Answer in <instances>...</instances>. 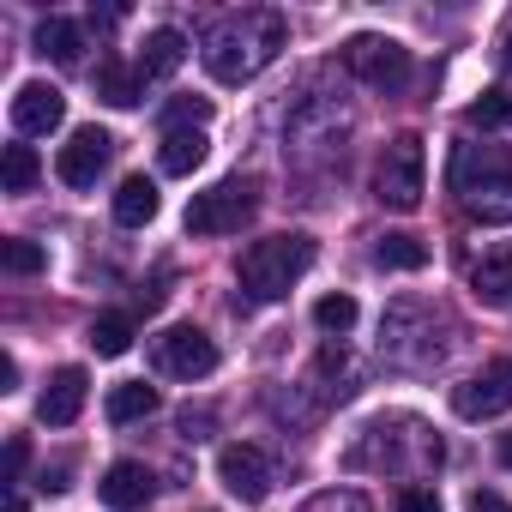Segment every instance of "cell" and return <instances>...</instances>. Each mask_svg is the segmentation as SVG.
<instances>
[{
    "label": "cell",
    "instance_id": "cell-1",
    "mask_svg": "<svg viewBox=\"0 0 512 512\" xmlns=\"http://www.w3.org/2000/svg\"><path fill=\"white\" fill-rule=\"evenodd\" d=\"M284 43H290L284 13H272V7H241V13H229V19H217L205 31V49L199 55H205V73L217 85H247V79H260L284 55Z\"/></svg>",
    "mask_w": 512,
    "mask_h": 512
},
{
    "label": "cell",
    "instance_id": "cell-2",
    "mask_svg": "<svg viewBox=\"0 0 512 512\" xmlns=\"http://www.w3.org/2000/svg\"><path fill=\"white\" fill-rule=\"evenodd\" d=\"M446 181L476 223H512V145H452Z\"/></svg>",
    "mask_w": 512,
    "mask_h": 512
},
{
    "label": "cell",
    "instance_id": "cell-3",
    "mask_svg": "<svg viewBox=\"0 0 512 512\" xmlns=\"http://www.w3.org/2000/svg\"><path fill=\"white\" fill-rule=\"evenodd\" d=\"M314 235H302V229H290V235H266V241H253L247 253H241V290L253 296V302H278V296H290V284L314 266Z\"/></svg>",
    "mask_w": 512,
    "mask_h": 512
},
{
    "label": "cell",
    "instance_id": "cell-4",
    "mask_svg": "<svg viewBox=\"0 0 512 512\" xmlns=\"http://www.w3.org/2000/svg\"><path fill=\"white\" fill-rule=\"evenodd\" d=\"M422 193H428V151L416 133H398L374 163V199L386 211H416Z\"/></svg>",
    "mask_w": 512,
    "mask_h": 512
},
{
    "label": "cell",
    "instance_id": "cell-5",
    "mask_svg": "<svg viewBox=\"0 0 512 512\" xmlns=\"http://www.w3.org/2000/svg\"><path fill=\"white\" fill-rule=\"evenodd\" d=\"M344 67H350L362 85H374V91H404V85H410V49H404L398 37H374V31L350 37V43H344Z\"/></svg>",
    "mask_w": 512,
    "mask_h": 512
},
{
    "label": "cell",
    "instance_id": "cell-6",
    "mask_svg": "<svg viewBox=\"0 0 512 512\" xmlns=\"http://www.w3.org/2000/svg\"><path fill=\"white\" fill-rule=\"evenodd\" d=\"M253 211H260V199H253L247 181H217V187L193 193L187 229H193V235H235L241 223H253Z\"/></svg>",
    "mask_w": 512,
    "mask_h": 512
},
{
    "label": "cell",
    "instance_id": "cell-7",
    "mask_svg": "<svg viewBox=\"0 0 512 512\" xmlns=\"http://www.w3.org/2000/svg\"><path fill=\"white\" fill-rule=\"evenodd\" d=\"M151 362H157V374H169V380H205V374L217 368V344H211L199 326H169V332L151 338Z\"/></svg>",
    "mask_w": 512,
    "mask_h": 512
},
{
    "label": "cell",
    "instance_id": "cell-8",
    "mask_svg": "<svg viewBox=\"0 0 512 512\" xmlns=\"http://www.w3.org/2000/svg\"><path fill=\"white\" fill-rule=\"evenodd\" d=\"M452 410H458L464 422H488V416L512 410V362H506V356L482 362V374H470L464 386H452Z\"/></svg>",
    "mask_w": 512,
    "mask_h": 512
},
{
    "label": "cell",
    "instance_id": "cell-9",
    "mask_svg": "<svg viewBox=\"0 0 512 512\" xmlns=\"http://www.w3.org/2000/svg\"><path fill=\"white\" fill-rule=\"evenodd\" d=\"M217 482L241 500V506H260L272 494V458L260 446H247V440H229L217 452Z\"/></svg>",
    "mask_w": 512,
    "mask_h": 512
},
{
    "label": "cell",
    "instance_id": "cell-10",
    "mask_svg": "<svg viewBox=\"0 0 512 512\" xmlns=\"http://www.w3.org/2000/svg\"><path fill=\"white\" fill-rule=\"evenodd\" d=\"M109 157H115V139H109L103 127H79V133L61 145V157H55V175H61L67 187L91 193V187H97V175L109 169Z\"/></svg>",
    "mask_w": 512,
    "mask_h": 512
},
{
    "label": "cell",
    "instance_id": "cell-11",
    "mask_svg": "<svg viewBox=\"0 0 512 512\" xmlns=\"http://www.w3.org/2000/svg\"><path fill=\"white\" fill-rule=\"evenodd\" d=\"M61 121H67V97H61L55 85H43V79L19 85V97H13V127H19L25 139H43V133H55Z\"/></svg>",
    "mask_w": 512,
    "mask_h": 512
},
{
    "label": "cell",
    "instance_id": "cell-12",
    "mask_svg": "<svg viewBox=\"0 0 512 512\" xmlns=\"http://www.w3.org/2000/svg\"><path fill=\"white\" fill-rule=\"evenodd\" d=\"M97 494H103V506H109V512H139V506H151L157 476H151L139 458H121V464H109V470H103Z\"/></svg>",
    "mask_w": 512,
    "mask_h": 512
},
{
    "label": "cell",
    "instance_id": "cell-13",
    "mask_svg": "<svg viewBox=\"0 0 512 512\" xmlns=\"http://www.w3.org/2000/svg\"><path fill=\"white\" fill-rule=\"evenodd\" d=\"M85 392H91L85 368H61V374L43 386V398H37V416H43L49 428H67V422H79V410H85Z\"/></svg>",
    "mask_w": 512,
    "mask_h": 512
},
{
    "label": "cell",
    "instance_id": "cell-14",
    "mask_svg": "<svg viewBox=\"0 0 512 512\" xmlns=\"http://www.w3.org/2000/svg\"><path fill=\"white\" fill-rule=\"evenodd\" d=\"M470 290H476V302H488V308H506V302H512V241H494L482 260L470 266Z\"/></svg>",
    "mask_w": 512,
    "mask_h": 512
},
{
    "label": "cell",
    "instance_id": "cell-15",
    "mask_svg": "<svg viewBox=\"0 0 512 512\" xmlns=\"http://www.w3.org/2000/svg\"><path fill=\"white\" fill-rule=\"evenodd\" d=\"M181 61H187V37H181V31H169V25H157V31H145V43H139V61H133V67H139V73H145V85H151V79H169Z\"/></svg>",
    "mask_w": 512,
    "mask_h": 512
},
{
    "label": "cell",
    "instance_id": "cell-16",
    "mask_svg": "<svg viewBox=\"0 0 512 512\" xmlns=\"http://www.w3.org/2000/svg\"><path fill=\"white\" fill-rule=\"evenodd\" d=\"M157 205H163V199H157V181H151V175H127V181L115 187V223H121V229H145V223L157 217Z\"/></svg>",
    "mask_w": 512,
    "mask_h": 512
},
{
    "label": "cell",
    "instance_id": "cell-17",
    "mask_svg": "<svg viewBox=\"0 0 512 512\" xmlns=\"http://www.w3.org/2000/svg\"><path fill=\"white\" fill-rule=\"evenodd\" d=\"M37 55L55 61V67H73V61L85 55V25H73V19H43V25H37Z\"/></svg>",
    "mask_w": 512,
    "mask_h": 512
},
{
    "label": "cell",
    "instance_id": "cell-18",
    "mask_svg": "<svg viewBox=\"0 0 512 512\" xmlns=\"http://www.w3.org/2000/svg\"><path fill=\"white\" fill-rule=\"evenodd\" d=\"M97 97H103L109 109H133V103L145 97V73H139V67H121V61H103V67H97Z\"/></svg>",
    "mask_w": 512,
    "mask_h": 512
},
{
    "label": "cell",
    "instance_id": "cell-19",
    "mask_svg": "<svg viewBox=\"0 0 512 512\" xmlns=\"http://www.w3.org/2000/svg\"><path fill=\"white\" fill-rule=\"evenodd\" d=\"M199 163H205V133H199V127L163 133V145H157V169H163V175H193Z\"/></svg>",
    "mask_w": 512,
    "mask_h": 512
},
{
    "label": "cell",
    "instance_id": "cell-20",
    "mask_svg": "<svg viewBox=\"0 0 512 512\" xmlns=\"http://www.w3.org/2000/svg\"><path fill=\"white\" fill-rule=\"evenodd\" d=\"M374 266H386V272H422V266H428V241L392 229V235L374 241Z\"/></svg>",
    "mask_w": 512,
    "mask_h": 512
},
{
    "label": "cell",
    "instance_id": "cell-21",
    "mask_svg": "<svg viewBox=\"0 0 512 512\" xmlns=\"http://www.w3.org/2000/svg\"><path fill=\"white\" fill-rule=\"evenodd\" d=\"M103 410H109V422H115V428H127V422H145V416L157 410V386H145V380H127V386H115V392H109V404H103Z\"/></svg>",
    "mask_w": 512,
    "mask_h": 512
},
{
    "label": "cell",
    "instance_id": "cell-22",
    "mask_svg": "<svg viewBox=\"0 0 512 512\" xmlns=\"http://www.w3.org/2000/svg\"><path fill=\"white\" fill-rule=\"evenodd\" d=\"M0 266H7L13 278H37V272L49 266V253H43L37 241H25V235H13V241H0Z\"/></svg>",
    "mask_w": 512,
    "mask_h": 512
},
{
    "label": "cell",
    "instance_id": "cell-23",
    "mask_svg": "<svg viewBox=\"0 0 512 512\" xmlns=\"http://www.w3.org/2000/svg\"><path fill=\"white\" fill-rule=\"evenodd\" d=\"M314 326H320V332H332V338H344V332L356 326V296H344V290L320 296V302H314Z\"/></svg>",
    "mask_w": 512,
    "mask_h": 512
},
{
    "label": "cell",
    "instance_id": "cell-24",
    "mask_svg": "<svg viewBox=\"0 0 512 512\" xmlns=\"http://www.w3.org/2000/svg\"><path fill=\"white\" fill-rule=\"evenodd\" d=\"M91 350H97V356H127V350H133V320H127V314H103V320L91 326Z\"/></svg>",
    "mask_w": 512,
    "mask_h": 512
},
{
    "label": "cell",
    "instance_id": "cell-25",
    "mask_svg": "<svg viewBox=\"0 0 512 512\" xmlns=\"http://www.w3.org/2000/svg\"><path fill=\"white\" fill-rule=\"evenodd\" d=\"M37 175H43L37 151H31V145H7V169H0L7 193H31V187H37Z\"/></svg>",
    "mask_w": 512,
    "mask_h": 512
},
{
    "label": "cell",
    "instance_id": "cell-26",
    "mask_svg": "<svg viewBox=\"0 0 512 512\" xmlns=\"http://www.w3.org/2000/svg\"><path fill=\"white\" fill-rule=\"evenodd\" d=\"M211 121V103L205 97H175L163 109V133H187V127H205Z\"/></svg>",
    "mask_w": 512,
    "mask_h": 512
},
{
    "label": "cell",
    "instance_id": "cell-27",
    "mask_svg": "<svg viewBox=\"0 0 512 512\" xmlns=\"http://www.w3.org/2000/svg\"><path fill=\"white\" fill-rule=\"evenodd\" d=\"M464 121H470V127H506V91H488V97H476V103L464 109Z\"/></svg>",
    "mask_w": 512,
    "mask_h": 512
},
{
    "label": "cell",
    "instance_id": "cell-28",
    "mask_svg": "<svg viewBox=\"0 0 512 512\" xmlns=\"http://www.w3.org/2000/svg\"><path fill=\"white\" fill-rule=\"evenodd\" d=\"M302 512H368V500H362L356 488H326V494H314Z\"/></svg>",
    "mask_w": 512,
    "mask_h": 512
},
{
    "label": "cell",
    "instance_id": "cell-29",
    "mask_svg": "<svg viewBox=\"0 0 512 512\" xmlns=\"http://www.w3.org/2000/svg\"><path fill=\"white\" fill-rule=\"evenodd\" d=\"M398 512H446V506H440L434 488H416V482H410V488L398 494Z\"/></svg>",
    "mask_w": 512,
    "mask_h": 512
},
{
    "label": "cell",
    "instance_id": "cell-30",
    "mask_svg": "<svg viewBox=\"0 0 512 512\" xmlns=\"http://www.w3.org/2000/svg\"><path fill=\"white\" fill-rule=\"evenodd\" d=\"M25 458H31V446H25V434H13V446H7V482H19Z\"/></svg>",
    "mask_w": 512,
    "mask_h": 512
},
{
    "label": "cell",
    "instance_id": "cell-31",
    "mask_svg": "<svg viewBox=\"0 0 512 512\" xmlns=\"http://www.w3.org/2000/svg\"><path fill=\"white\" fill-rule=\"evenodd\" d=\"M470 512H506V500L488 494V488H476V494H470Z\"/></svg>",
    "mask_w": 512,
    "mask_h": 512
},
{
    "label": "cell",
    "instance_id": "cell-32",
    "mask_svg": "<svg viewBox=\"0 0 512 512\" xmlns=\"http://www.w3.org/2000/svg\"><path fill=\"white\" fill-rule=\"evenodd\" d=\"M19 386V362L13 356H0V392H13Z\"/></svg>",
    "mask_w": 512,
    "mask_h": 512
},
{
    "label": "cell",
    "instance_id": "cell-33",
    "mask_svg": "<svg viewBox=\"0 0 512 512\" xmlns=\"http://www.w3.org/2000/svg\"><path fill=\"white\" fill-rule=\"evenodd\" d=\"M43 488H49V494H61V488H73V482H67V470H61V464H55V470H49V476H43Z\"/></svg>",
    "mask_w": 512,
    "mask_h": 512
},
{
    "label": "cell",
    "instance_id": "cell-34",
    "mask_svg": "<svg viewBox=\"0 0 512 512\" xmlns=\"http://www.w3.org/2000/svg\"><path fill=\"white\" fill-rule=\"evenodd\" d=\"M500 464L512 470V434H500Z\"/></svg>",
    "mask_w": 512,
    "mask_h": 512
},
{
    "label": "cell",
    "instance_id": "cell-35",
    "mask_svg": "<svg viewBox=\"0 0 512 512\" xmlns=\"http://www.w3.org/2000/svg\"><path fill=\"white\" fill-rule=\"evenodd\" d=\"M7 512H25V500H19V494H13V500H7Z\"/></svg>",
    "mask_w": 512,
    "mask_h": 512
},
{
    "label": "cell",
    "instance_id": "cell-36",
    "mask_svg": "<svg viewBox=\"0 0 512 512\" xmlns=\"http://www.w3.org/2000/svg\"><path fill=\"white\" fill-rule=\"evenodd\" d=\"M506 127H512V91H506Z\"/></svg>",
    "mask_w": 512,
    "mask_h": 512
},
{
    "label": "cell",
    "instance_id": "cell-37",
    "mask_svg": "<svg viewBox=\"0 0 512 512\" xmlns=\"http://www.w3.org/2000/svg\"><path fill=\"white\" fill-rule=\"evenodd\" d=\"M506 73H512V43H506Z\"/></svg>",
    "mask_w": 512,
    "mask_h": 512
},
{
    "label": "cell",
    "instance_id": "cell-38",
    "mask_svg": "<svg viewBox=\"0 0 512 512\" xmlns=\"http://www.w3.org/2000/svg\"><path fill=\"white\" fill-rule=\"evenodd\" d=\"M506 512H512V506H506Z\"/></svg>",
    "mask_w": 512,
    "mask_h": 512
}]
</instances>
